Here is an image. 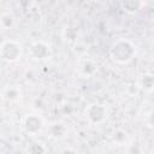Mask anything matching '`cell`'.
Listing matches in <instances>:
<instances>
[{"label": "cell", "instance_id": "3957f363", "mask_svg": "<svg viewBox=\"0 0 154 154\" xmlns=\"http://www.w3.org/2000/svg\"><path fill=\"white\" fill-rule=\"evenodd\" d=\"M87 119L91 124H100L107 119V108L100 102H93L84 109Z\"/></svg>", "mask_w": 154, "mask_h": 154}, {"label": "cell", "instance_id": "30bf717a", "mask_svg": "<svg viewBox=\"0 0 154 154\" xmlns=\"http://www.w3.org/2000/svg\"><path fill=\"white\" fill-rule=\"evenodd\" d=\"M26 154H45L46 147L41 142H31L26 146Z\"/></svg>", "mask_w": 154, "mask_h": 154}, {"label": "cell", "instance_id": "ba28073f", "mask_svg": "<svg viewBox=\"0 0 154 154\" xmlns=\"http://www.w3.org/2000/svg\"><path fill=\"white\" fill-rule=\"evenodd\" d=\"M141 6H142V2L138 0H125L122 2V7L124 8V11L130 14L136 13L141 8Z\"/></svg>", "mask_w": 154, "mask_h": 154}, {"label": "cell", "instance_id": "2e32d148", "mask_svg": "<svg viewBox=\"0 0 154 154\" xmlns=\"http://www.w3.org/2000/svg\"><path fill=\"white\" fill-rule=\"evenodd\" d=\"M60 154H77V152H76L75 149H72V148H66V149H64Z\"/></svg>", "mask_w": 154, "mask_h": 154}, {"label": "cell", "instance_id": "52a82bcc", "mask_svg": "<svg viewBox=\"0 0 154 154\" xmlns=\"http://www.w3.org/2000/svg\"><path fill=\"white\" fill-rule=\"evenodd\" d=\"M67 129L63 123H54L49 126V134L53 138H61L65 136Z\"/></svg>", "mask_w": 154, "mask_h": 154}, {"label": "cell", "instance_id": "4fadbf2b", "mask_svg": "<svg viewBox=\"0 0 154 154\" xmlns=\"http://www.w3.org/2000/svg\"><path fill=\"white\" fill-rule=\"evenodd\" d=\"M126 138H128V134L123 129H117L112 135V141L116 144H123L126 141Z\"/></svg>", "mask_w": 154, "mask_h": 154}, {"label": "cell", "instance_id": "6da1fadb", "mask_svg": "<svg viewBox=\"0 0 154 154\" xmlns=\"http://www.w3.org/2000/svg\"><path fill=\"white\" fill-rule=\"evenodd\" d=\"M109 55L113 61L118 64H128L136 55L135 45L125 38H119L114 41L109 48Z\"/></svg>", "mask_w": 154, "mask_h": 154}, {"label": "cell", "instance_id": "9a60e30c", "mask_svg": "<svg viewBox=\"0 0 154 154\" xmlns=\"http://www.w3.org/2000/svg\"><path fill=\"white\" fill-rule=\"evenodd\" d=\"M65 35H66L67 38H70V40H75L76 36H77V31H76L73 28H67V29L65 30Z\"/></svg>", "mask_w": 154, "mask_h": 154}, {"label": "cell", "instance_id": "9c48e42d", "mask_svg": "<svg viewBox=\"0 0 154 154\" xmlns=\"http://www.w3.org/2000/svg\"><path fill=\"white\" fill-rule=\"evenodd\" d=\"M2 96H4L5 100H7V101H10V102L17 101V100L20 97V90H19V88H17V87H14V85H13V87H7V88L4 90Z\"/></svg>", "mask_w": 154, "mask_h": 154}, {"label": "cell", "instance_id": "8992f818", "mask_svg": "<svg viewBox=\"0 0 154 154\" xmlns=\"http://www.w3.org/2000/svg\"><path fill=\"white\" fill-rule=\"evenodd\" d=\"M140 87L144 91L150 93L154 88V76L150 72H144L140 78Z\"/></svg>", "mask_w": 154, "mask_h": 154}, {"label": "cell", "instance_id": "8fae6325", "mask_svg": "<svg viewBox=\"0 0 154 154\" xmlns=\"http://www.w3.org/2000/svg\"><path fill=\"white\" fill-rule=\"evenodd\" d=\"M96 67H97V66L94 64V61H91V60H85V61L83 63L81 70H82V73H83L84 76H93V75L95 73V71H96Z\"/></svg>", "mask_w": 154, "mask_h": 154}, {"label": "cell", "instance_id": "7a4b0ae2", "mask_svg": "<svg viewBox=\"0 0 154 154\" xmlns=\"http://www.w3.org/2000/svg\"><path fill=\"white\" fill-rule=\"evenodd\" d=\"M22 45L13 40L4 41L0 45V58L7 63H14L22 57Z\"/></svg>", "mask_w": 154, "mask_h": 154}, {"label": "cell", "instance_id": "277c9868", "mask_svg": "<svg viewBox=\"0 0 154 154\" xmlns=\"http://www.w3.org/2000/svg\"><path fill=\"white\" fill-rule=\"evenodd\" d=\"M43 128V120L37 114H26L23 120V129L28 135H37Z\"/></svg>", "mask_w": 154, "mask_h": 154}, {"label": "cell", "instance_id": "5bb4252c", "mask_svg": "<svg viewBox=\"0 0 154 154\" xmlns=\"http://www.w3.org/2000/svg\"><path fill=\"white\" fill-rule=\"evenodd\" d=\"M128 153H129V154H143L142 147H141L140 144H137V143L131 144V146L129 147V149H128Z\"/></svg>", "mask_w": 154, "mask_h": 154}, {"label": "cell", "instance_id": "5b68a950", "mask_svg": "<svg viewBox=\"0 0 154 154\" xmlns=\"http://www.w3.org/2000/svg\"><path fill=\"white\" fill-rule=\"evenodd\" d=\"M30 54L35 60H46L51 57V46L43 41H36L30 47Z\"/></svg>", "mask_w": 154, "mask_h": 154}, {"label": "cell", "instance_id": "7c38bea8", "mask_svg": "<svg viewBox=\"0 0 154 154\" xmlns=\"http://www.w3.org/2000/svg\"><path fill=\"white\" fill-rule=\"evenodd\" d=\"M14 24V18L10 13H2L0 16V25L2 29H10Z\"/></svg>", "mask_w": 154, "mask_h": 154}]
</instances>
